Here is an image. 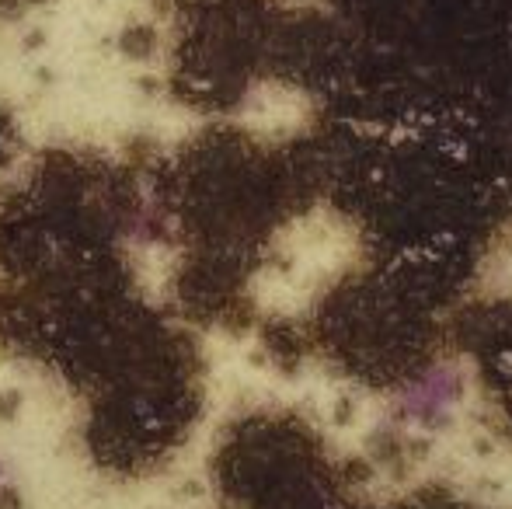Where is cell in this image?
I'll list each match as a JSON object with an SVG mask.
<instances>
[{"mask_svg": "<svg viewBox=\"0 0 512 509\" xmlns=\"http://www.w3.org/2000/svg\"><path fill=\"white\" fill-rule=\"evenodd\" d=\"M464 398V377L450 363H432L398 391V412L418 426H439Z\"/></svg>", "mask_w": 512, "mask_h": 509, "instance_id": "obj_1", "label": "cell"}]
</instances>
